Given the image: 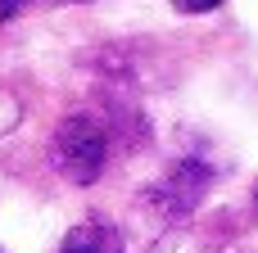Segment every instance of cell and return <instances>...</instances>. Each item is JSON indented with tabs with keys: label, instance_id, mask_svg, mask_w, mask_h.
<instances>
[{
	"label": "cell",
	"instance_id": "6da1fadb",
	"mask_svg": "<svg viewBox=\"0 0 258 253\" xmlns=\"http://www.w3.org/2000/svg\"><path fill=\"white\" fill-rule=\"evenodd\" d=\"M50 167L73 186H91L109 167V127L91 113H68L50 136Z\"/></svg>",
	"mask_w": 258,
	"mask_h": 253
},
{
	"label": "cell",
	"instance_id": "7a4b0ae2",
	"mask_svg": "<svg viewBox=\"0 0 258 253\" xmlns=\"http://www.w3.org/2000/svg\"><path fill=\"white\" fill-rule=\"evenodd\" d=\"M204 190H209V167H204V163H181V167H172V177L154 190V199H159L172 217H181V213H190V208L204 199Z\"/></svg>",
	"mask_w": 258,
	"mask_h": 253
},
{
	"label": "cell",
	"instance_id": "3957f363",
	"mask_svg": "<svg viewBox=\"0 0 258 253\" xmlns=\"http://www.w3.org/2000/svg\"><path fill=\"white\" fill-rule=\"evenodd\" d=\"M59 253H122V231L113 222H82L63 235Z\"/></svg>",
	"mask_w": 258,
	"mask_h": 253
},
{
	"label": "cell",
	"instance_id": "277c9868",
	"mask_svg": "<svg viewBox=\"0 0 258 253\" xmlns=\"http://www.w3.org/2000/svg\"><path fill=\"white\" fill-rule=\"evenodd\" d=\"M222 0H172V9L177 14H209V9H218Z\"/></svg>",
	"mask_w": 258,
	"mask_h": 253
},
{
	"label": "cell",
	"instance_id": "5b68a950",
	"mask_svg": "<svg viewBox=\"0 0 258 253\" xmlns=\"http://www.w3.org/2000/svg\"><path fill=\"white\" fill-rule=\"evenodd\" d=\"M32 0H0V23H9V18H18L23 9H27Z\"/></svg>",
	"mask_w": 258,
	"mask_h": 253
},
{
	"label": "cell",
	"instance_id": "8992f818",
	"mask_svg": "<svg viewBox=\"0 0 258 253\" xmlns=\"http://www.w3.org/2000/svg\"><path fill=\"white\" fill-rule=\"evenodd\" d=\"M59 5H82V0H59Z\"/></svg>",
	"mask_w": 258,
	"mask_h": 253
},
{
	"label": "cell",
	"instance_id": "52a82bcc",
	"mask_svg": "<svg viewBox=\"0 0 258 253\" xmlns=\"http://www.w3.org/2000/svg\"><path fill=\"white\" fill-rule=\"evenodd\" d=\"M0 253H5V249H0Z\"/></svg>",
	"mask_w": 258,
	"mask_h": 253
}]
</instances>
